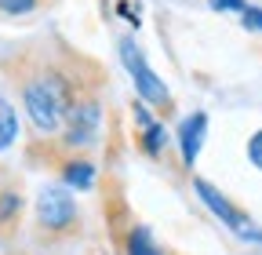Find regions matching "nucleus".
<instances>
[{"instance_id": "10", "label": "nucleus", "mask_w": 262, "mask_h": 255, "mask_svg": "<svg viewBox=\"0 0 262 255\" xmlns=\"http://www.w3.org/2000/svg\"><path fill=\"white\" fill-rule=\"evenodd\" d=\"M26 211V197L15 186H0V230H15Z\"/></svg>"}, {"instance_id": "13", "label": "nucleus", "mask_w": 262, "mask_h": 255, "mask_svg": "<svg viewBox=\"0 0 262 255\" xmlns=\"http://www.w3.org/2000/svg\"><path fill=\"white\" fill-rule=\"evenodd\" d=\"M248 161H251V164L262 172V128H258V132L248 139Z\"/></svg>"}, {"instance_id": "9", "label": "nucleus", "mask_w": 262, "mask_h": 255, "mask_svg": "<svg viewBox=\"0 0 262 255\" xmlns=\"http://www.w3.org/2000/svg\"><path fill=\"white\" fill-rule=\"evenodd\" d=\"M18 132H22V120H18V110L15 102L0 91V157H4L15 142H18Z\"/></svg>"}, {"instance_id": "14", "label": "nucleus", "mask_w": 262, "mask_h": 255, "mask_svg": "<svg viewBox=\"0 0 262 255\" xmlns=\"http://www.w3.org/2000/svg\"><path fill=\"white\" fill-rule=\"evenodd\" d=\"M215 11H229V15H241L248 8V0H208Z\"/></svg>"}, {"instance_id": "4", "label": "nucleus", "mask_w": 262, "mask_h": 255, "mask_svg": "<svg viewBox=\"0 0 262 255\" xmlns=\"http://www.w3.org/2000/svg\"><path fill=\"white\" fill-rule=\"evenodd\" d=\"M193 194L201 197V204H204V208L222 222L229 233H237V237H241V241H248V244H262V230L251 222V215H248L244 208H237V204L229 201L215 182H208V179L196 175V179H193Z\"/></svg>"}, {"instance_id": "2", "label": "nucleus", "mask_w": 262, "mask_h": 255, "mask_svg": "<svg viewBox=\"0 0 262 255\" xmlns=\"http://www.w3.org/2000/svg\"><path fill=\"white\" fill-rule=\"evenodd\" d=\"M33 222H37V233L48 241H66L80 230V204L73 197L70 186H44L33 204Z\"/></svg>"}, {"instance_id": "15", "label": "nucleus", "mask_w": 262, "mask_h": 255, "mask_svg": "<svg viewBox=\"0 0 262 255\" xmlns=\"http://www.w3.org/2000/svg\"><path fill=\"white\" fill-rule=\"evenodd\" d=\"M117 15H124L131 26H142V18L135 15V4H127V0H117Z\"/></svg>"}, {"instance_id": "11", "label": "nucleus", "mask_w": 262, "mask_h": 255, "mask_svg": "<svg viewBox=\"0 0 262 255\" xmlns=\"http://www.w3.org/2000/svg\"><path fill=\"white\" fill-rule=\"evenodd\" d=\"M51 4V0H0V18H26L37 15Z\"/></svg>"}, {"instance_id": "16", "label": "nucleus", "mask_w": 262, "mask_h": 255, "mask_svg": "<svg viewBox=\"0 0 262 255\" xmlns=\"http://www.w3.org/2000/svg\"><path fill=\"white\" fill-rule=\"evenodd\" d=\"M113 255H120V251H113Z\"/></svg>"}, {"instance_id": "8", "label": "nucleus", "mask_w": 262, "mask_h": 255, "mask_svg": "<svg viewBox=\"0 0 262 255\" xmlns=\"http://www.w3.org/2000/svg\"><path fill=\"white\" fill-rule=\"evenodd\" d=\"M120 248H124V255H164L146 222H131V226L120 233Z\"/></svg>"}, {"instance_id": "1", "label": "nucleus", "mask_w": 262, "mask_h": 255, "mask_svg": "<svg viewBox=\"0 0 262 255\" xmlns=\"http://www.w3.org/2000/svg\"><path fill=\"white\" fill-rule=\"evenodd\" d=\"M0 73L15 88V99L37 139H55L80 95L106 88L102 62L70 48L66 40L26 44L0 62Z\"/></svg>"}, {"instance_id": "6", "label": "nucleus", "mask_w": 262, "mask_h": 255, "mask_svg": "<svg viewBox=\"0 0 262 255\" xmlns=\"http://www.w3.org/2000/svg\"><path fill=\"white\" fill-rule=\"evenodd\" d=\"M208 113L204 110H193V113H186L182 120H179V128H175V135H179V157H182V164L186 168H193L196 164V157H201V150H204V139H208Z\"/></svg>"}, {"instance_id": "3", "label": "nucleus", "mask_w": 262, "mask_h": 255, "mask_svg": "<svg viewBox=\"0 0 262 255\" xmlns=\"http://www.w3.org/2000/svg\"><path fill=\"white\" fill-rule=\"evenodd\" d=\"M117 55H120L124 73L131 77V84H135V95H139V99H142L157 117H168V113L175 110V102H171V88L157 77V70L149 66V58L142 55L139 40H135V37H120Z\"/></svg>"}, {"instance_id": "5", "label": "nucleus", "mask_w": 262, "mask_h": 255, "mask_svg": "<svg viewBox=\"0 0 262 255\" xmlns=\"http://www.w3.org/2000/svg\"><path fill=\"white\" fill-rule=\"evenodd\" d=\"M127 113H131V139H135V146L142 150V157L160 161L164 150H168V128H164V120H160L142 99L131 102Z\"/></svg>"}, {"instance_id": "12", "label": "nucleus", "mask_w": 262, "mask_h": 255, "mask_svg": "<svg viewBox=\"0 0 262 255\" xmlns=\"http://www.w3.org/2000/svg\"><path fill=\"white\" fill-rule=\"evenodd\" d=\"M241 26H244V29H251V33H262V8L248 4V8L241 11Z\"/></svg>"}, {"instance_id": "7", "label": "nucleus", "mask_w": 262, "mask_h": 255, "mask_svg": "<svg viewBox=\"0 0 262 255\" xmlns=\"http://www.w3.org/2000/svg\"><path fill=\"white\" fill-rule=\"evenodd\" d=\"M55 172H58L62 186L80 189V194H84V189H95V186H98V164L91 161V157H84V153L58 161V164H55Z\"/></svg>"}]
</instances>
